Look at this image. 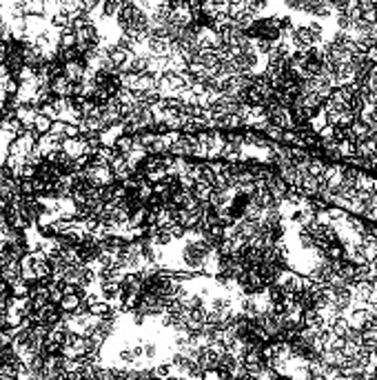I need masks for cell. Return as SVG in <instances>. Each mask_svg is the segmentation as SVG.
Wrapping results in <instances>:
<instances>
[{
  "label": "cell",
  "instance_id": "cell-2",
  "mask_svg": "<svg viewBox=\"0 0 377 380\" xmlns=\"http://www.w3.org/2000/svg\"><path fill=\"white\" fill-rule=\"evenodd\" d=\"M51 93L56 98H74V82H69L65 76L56 78L51 82Z\"/></svg>",
  "mask_w": 377,
  "mask_h": 380
},
{
  "label": "cell",
  "instance_id": "cell-8",
  "mask_svg": "<svg viewBox=\"0 0 377 380\" xmlns=\"http://www.w3.org/2000/svg\"><path fill=\"white\" fill-rule=\"evenodd\" d=\"M22 14L27 16H44V3L42 0H27V3H22Z\"/></svg>",
  "mask_w": 377,
  "mask_h": 380
},
{
  "label": "cell",
  "instance_id": "cell-14",
  "mask_svg": "<svg viewBox=\"0 0 377 380\" xmlns=\"http://www.w3.org/2000/svg\"><path fill=\"white\" fill-rule=\"evenodd\" d=\"M297 240H300V245L304 249H315V243H313V236L306 231V229L300 227V231H297Z\"/></svg>",
  "mask_w": 377,
  "mask_h": 380
},
{
  "label": "cell",
  "instance_id": "cell-17",
  "mask_svg": "<svg viewBox=\"0 0 377 380\" xmlns=\"http://www.w3.org/2000/svg\"><path fill=\"white\" fill-rule=\"evenodd\" d=\"M65 138H67V140H78V138H80V129H78V125H67L65 127Z\"/></svg>",
  "mask_w": 377,
  "mask_h": 380
},
{
  "label": "cell",
  "instance_id": "cell-3",
  "mask_svg": "<svg viewBox=\"0 0 377 380\" xmlns=\"http://www.w3.org/2000/svg\"><path fill=\"white\" fill-rule=\"evenodd\" d=\"M63 152L69 156V158H80V156H84V138L80 136L78 140H63Z\"/></svg>",
  "mask_w": 377,
  "mask_h": 380
},
{
  "label": "cell",
  "instance_id": "cell-1",
  "mask_svg": "<svg viewBox=\"0 0 377 380\" xmlns=\"http://www.w3.org/2000/svg\"><path fill=\"white\" fill-rule=\"evenodd\" d=\"M63 140H65V138H58V136H53V133L40 136V138H38V142H36V152H40L42 158H47L49 154L60 152V149H63Z\"/></svg>",
  "mask_w": 377,
  "mask_h": 380
},
{
  "label": "cell",
  "instance_id": "cell-23",
  "mask_svg": "<svg viewBox=\"0 0 377 380\" xmlns=\"http://www.w3.org/2000/svg\"><path fill=\"white\" fill-rule=\"evenodd\" d=\"M273 380H282V378H273Z\"/></svg>",
  "mask_w": 377,
  "mask_h": 380
},
{
  "label": "cell",
  "instance_id": "cell-20",
  "mask_svg": "<svg viewBox=\"0 0 377 380\" xmlns=\"http://www.w3.org/2000/svg\"><path fill=\"white\" fill-rule=\"evenodd\" d=\"M368 89H370V91H377V69L368 76Z\"/></svg>",
  "mask_w": 377,
  "mask_h": 380
},
{
  "label": "cell",
  "instance_id": "cell-7",
  "mask_svg": "<svg viewBox=\"0 0 377 380\" xmlns=\"http://www.w3.org/2000/svg\"><path fill=\"white\" fill-rule=\"evenodd\" d=\"M9 294L11 298H29V282H25L22 278H18V280H14L9 284Z\"/></svg>",
  "mask_w": 377,
  "mask_h": 380
},
{
  "label": "cell",
  "instance_id": "cell-11",
  "mask_svg": "<svg viewBox=\"0 0 377 380\" xmlns=\"http://www.w3.org/2000/svg\"><path fill=\"white\" fill-rule=\"evenodd\" d=\"M51 125H53V120H49L47 116H40V114H38L36 122H33V131H36L38 136H47V133L51 131Z\"/></svg>",
  "mask_w": 377,
  "mask_h": 380
},
{
  "label": "cell",
  "instance_id": "cell-24",
  "mask_svg": "<svg viewBox=\"0 0 377 380\" xmlns=\"http://www.w3.org/2000/svg\"><path fill=\"white\" fill-rule=\"evenodd\" d=\"M151 380H157V378H151Z\"/></svg>",
  "mask_w": 377,
  "mask_h": 380
},
{
  "label": "cell",
  "instance_id": "cell-18",
  "mask_svg": "<svg viewBox=\"0 0 377 380\" xmlns=\"http://www.w3.org/2000/svg\"><path fill=\"white\" fill-rule=\"evenodd\" d=\"M65 127H67V122H63V120H53L51 131H49V133H53V136H58V138H65Z\"/></svg>",
  "mask_w": 377,
  "mask_h": 380
},
{
  "label": "cell",
  "instance_id": "cell-10",
  "mask_svg": "<svg viewBox=\"0 0 377 380\" xmlns=\"http://www.w3.org/2000/svg\"><path fill=\"white\" fill-rule=\"evenodd\" d=\"M76 33L71 27H67V29H60V49H76Z\"/></svg>",
  "mask_w": 377,
  "mask_h": 380
},
{
  "label": "cell",
  "instance_id": "cell-15",
  "mask_svg": "<svg viewBox=\"0 0 377 380\" xmlns=\"http://www.w3.org/2000/svg\"><path fill=\"white\" fill-rule=\"evenodd\" d=\"M33 178H38V169L33 165L25 163L20 169V180H33Z\"/></svg>",
  "mask_w": 377,
  "mask_h": 380
},
{
  "label": "cell",
  "instance_id": "cell-4",
  "mask_svg": "<svg viewBox=\"0 0 377 380\" xmlns=\"http://www.w3.org/2000/svg\"><path fill=\"white\" fill-rule=\"evenodd\" d=\"M0 278H3L7 284L18 280V278H20V262L18 260H9L7 265H3V269H0Z\"/></svg>",
  "mask_w": 377,
  "mask_h": 380
},
{
  "label": "cell",
  "instance_id": "cell-16",
  "mask_svg": "<svg viewBox=\"0 0 377 380\" xmlns=\"http://www.w3.org/2000/svg\"><path fill=\"white\" fill-rule=\"evenodd\" d=\"M142 354H144V358H147V360H153L157 356V347L153 343H142Z\"/></svg>",
  "mask_w": 377,
  "mask_h": 380
},
{
  "label": "cell",
  "instance_id": "cell-5",
  "mask_svg": "<svg viewBox=\"0 0 377 380\" xmlns=\"http://www.w3.org/2000/svg\"><path fill=\"white\" fill-rule=\"evenodd\" d=\"M82 300H84V298H80L78 294H74V296H65L63 303L58 305V309L63 311V314H71V316H74L76 311H78V307L82 305Z\"/></svg>",
  "mask_w": 377,
  "mask_h": 380
},
{
  "label": "cell",
  "instance_id": "cell-9",
  "mask_svg": "<svg viewBox=\"0 0 377 380\" xmlns=\"http://www.w3.org/2000/svg\"><path fill=\"white\" fill-rule=\"evenodd\" d=\"M368 316H370V309H368V307H364V309H355L351 316H348V322H351V327L362 329L364 325H366Z\"/></svg>",
  "mask_w": 377,
  "mask_h": 380
},
{
  "label": "cell",
  "instance_id": "cell-19",
  "mask_svg": "<svg viewBox=\"0 0 377 380\" xmlns=\"http://www.w3.org/2000/svg\"><path fill=\"white\" fill-rule=\"evenodd\" d=\"M202 380H222V376L218 369H209V371H202Z\"/></svg>",
  "mask_w": 377,
  "mask_h": 380
},
{
  "label": "cell",
  "instance_id": "cell-13",
  "mask_svg": "<svg viewBox=\"0 0 377 380\" xmlns=\"http://www.w3.org/2000/svg\"><path fill=\"white\" fill-rule=\"evenodd\" d=\"M151 376L157 378V380H169L171 378V365L169 362H162V365H157L151 369Z\"/></svg>",
  "mask_w": 377,
  "mask_h": 380
},
{
  "label": "cell",
  "instance_id": "cell-21",
  "mask_svg": "<svg viewBox=\"0 0 377 380\" xmlns=\"http://www.w3.org/2000/svg\"><path fill=\"white\" fill-rule=\"evenodd\" d=\"M9 292V284L3 280V278H0V294H7Z\"/></svg>",
  "mask_w": 377,
  "mask_h": 380
},
{
  "label": "cell",
  "instance_id": "cell-12",
  "mask_svg": "<svg viewBox=\"0 0 377 380\" xmlns=\"http://www.w3.org/2000/svg\"><path fill=\"white\" fill-rule=\"evenodd\" d=\"M326 165L329 163H324V160H311L308 163V176L311 178H324V171H326Z\"/></svg>",
  "mask_w": 377,
  "mask_h": 380
},
{
  "label": "cell",
  "instance_id": "cell-6",
  "mask_svg": "<svg viewBox=\"0 0 377 380\" xmlns=\"http://www.w3.org/2000/svg\"><path fill=\"white\" fill-rule=\"evenodd\" d=\"M329 329L333 331V336H337V338H344L346 336V331L351 329V322H348V318L342 314V316H337L333 322L329 325Z\"/></svg>",
  "mask_w": 377,
  "mask_h": 380
},
{
  "label": "cell",
  "instance_id": "cell-22",
  "mask_svg": "<svg viewBox=\"0 0 377 380\" xmlns=\"http://www.w3.org/2000/svg\"><path fill=\"white\" fill-rule=\"evenodd\" d=\"M3 107H5V105H3V103H0V114H3Z\"/></svg>",
  "mask_w": 377,
  "mask_h": 380
}]
</instances>
